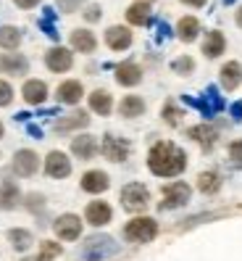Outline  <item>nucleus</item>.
<instances>
[{
    "mask_svg": "<svg viewBox=\"0 0 242 261\" xmlns=\"http://www.w3.org/2000/svg\"><path fill=\"white\" fill-rule=\"evenodd\" d=\"M147 169L156 177H176L187 169V153L169 140H161L147 153Z\"/></svg>",
    "mask_w": 242,
    "mask_h": 261,
    "instance_id": "1",
    "label": "nucleus"
},
{
    "mask_svg": "<svg viewBox=\"0 0 242 261\" xmlns=\"http://www.w3.org/2000/svg\"><path fill=\"white\" fill-rule=\"evenodd\" d=\"M121 206L132 214H140L150 206V190L142 182H129V185L121 188Z\"/></svg>",
    "mask_w": 242,
    "mask_h": 261,
    "instance_id": "2",
    "label": "nucleus"
},
{
    "mask_svg": "<svg viewBox=\"0 0 242 261\" xmlns=\"http://www.w3.org/2000/svg\"><path fill=\"white\" fill-rule=\"evenodd\" d=\"M158 235V222L150 217H137L124 224V238L129 243H150Z\"/></svg>",
    "mask_w": 242,
    "mask_h": 261,
    "instance_id": "3",
    "label": "nucleus"
},
{
    "mask_svg": "<svg viewBox=\"0 0 242 261\" xmlns=\"http://www.w3.org/2000/svg\"><path fill=\"white\" fill-rule=\"evenodd\" d=\"M192 198V188L187 182H171V185L163 188V201H161V208L169 211V208H182L187 206Z\"/></svg>",
    "mask_w": 242,
    "mask_h": 261,
    "instance_id": "4",
    "label": "nucleus"
},
{
    "mask_svg": "<svg viewBox=\"0 0 242 261\" xmlns=\"http://www.w3.org/2000/svg\"><path fill=\"white\" fill-rule=\"evenodd\" d=\"M118 251V245L113 238L108 235H95V238H89L84 245H82V256L84 258H93V261H100L105 256H113Z\"/></svg>",
    "mask_w": 242,
    "mask_h": 261,
    "instance_id": "5",
    "label": "nucleus"
},
{
    "mask_svg": "<svg viewBox=\"0 0 242 261\" xmlns=\"http://www.w3.org/2000/svg\"><path fill=\"white\" fill-rule=\"evenodd\" d=\"M129 150H132L129 140H124V137H116V135H105L103 143H100V153H103L108 161H113V164L127 161V159H129Z\"/></svg>",
    "mask_w": 242,
    "mask_h": 261,
    "instance_id": "6",
    "label": "nucleus"
},
{
    "mask_svg": "<svg viewBox=\"0 0 242 261\" xmlns=\"http://www.w3.org/2000/svg\"><path fill=\"white\" fill-rule=\"evenodd\" d=\"M45 174L53 179H66L71 174V159L60 150H50L45 156Z\"/></svg>",
    "mask_w": 242,
    "mask_h": 261,
    "instance_id": "7",
    "label": "nucleus"
},
{
    "mask_svg": "<svg viewBox=\"0 0 242 261\" xmlns=\"http://www.w3.org/2000/svg\"><path fill=\"white\" fill-rule=\"evenodd\" d=\"M53 229L60 240H77L82 235V219L77 214H60V217L53 222Z\"/></svg>",
    "mask_w": 242,
    "mask_h": 261,
    "instance_id": "8",
    "label": "nucleus"
},
{
    "mask_svg": "<svg viewBox=\"0 0 242 261\" xmlns=\"http://www.w3.org/2000/svg\"><path fill=\"white\" fill-rule=\"evenodd\" d=\"M13 174H19V177H32V174H37V169H40V156L35 150H29V148H24V150H16V156H13Z\"/></svg>",
    "mask_w": 242,
    "mask_h": 261,
    "instance_id": "9",
    "label": "nucleus"
},
{
    "mask_svg": "<svg viewBox=\"0 0 242 261\" xmlns=\"http://www.w3.org/2000/svg\"><path fill=\"white\" fill-rule=\"evenodd\" d=\"M82 190L84 193H93V195H100V193H105L111 188V177L105 174V172H100V169H89V172H84L82 174Z\"/></svg>",
    "mask_w": 242,
    "mask_h": 261,
    "instance_id": "10",
    "label": "nucleus"
},
{
    "mask_svg": "<svg viewBox=\"0 0 242 261\" xmlns=\"http://www.w3.org/2000/svg\"><path fill=\"white\" fill-rule=\"evenodd\" d=\"M45 66H48L50 71H55V74H64L74 66V56L66 48H50L48 53H45Z\"/></svg>",
    "mask_w": 242,
    "mask_h": 261,
    "instance_id": "11",
    "label": "nucleus"
},
{
    "mask_svg": "<svg viewBox=\"0 0 242 261\" xmlns=\"http://www.w3.org/2000/svg\"><path fill=\"white\" fill-rule=\"evenodd\" d=\"M187 100H190V98H187ZM190 103H192V106H195V109H198L203 116H216V114L224 109V100H221V95L216 93L214 87H208L198 100H190Z\"/></svg>",
    "mask_w": 242,
    "mask_h": 261,
    "instance_id": "12",
    "label": "nucleus"
},
{
    "mask_svg": "<svg viewBox=\"0 0 242 261\" xmlns=\"http://www.w3.org/2000/svg\"><path fill=\"white\" fill-rule=\"evenodd\" d=\"M111 217H113V208H111V203H105V201H93V203H87V208H84V219H87V224H93V227L108 224Z\"/></svg>",
    "mask_w": 242,
    "mask_h": 261,
    "instance_id": "13",
    "label": "nucleus"
},
{
    "mask_svg": "<svg viewBox=\"0 0 242 261\" xmlns=\"http://www.w3.org/2000/svg\"><path fill=\"white\" fill-rule=\"evenodd\" d=\"M219 80H221V87L224 90H237L239 85H242V64L239 61H226V64L221 66V71H219Z\"/></svg>",
    "mask_w": 242,
    "mask_h": 261,
    "instance_id": "14",
    "label": "nucleus"
},
{
    "mask_svg": "<svg viewBox=\"0 0 242 261\" xmlns=\"http://www.w3.org/2000/svg\"><path fill=\"white\" fill-rule=\"evenodd\" d=\"M21 203V190L13 179L0 182V211H13Z\"/></svg>",
    "mask_w": 242,
    "mask_h": 261,
    "instance_id": "15",
    "label": "nucleus"
},
{
    "mask_svg": "<svg viewBox=\"0 0 242 261\" xmlns=\"http://www.w3.org/2000/svg\"><path fill=\"white\" fill-rule=\"evenodd\" d=\"M29 71V61L21 53H0V74H26Z\"/></svg>",
    "mask_w": 242,
    "mask_h": 261,
    "instance_id": "16",
    "label": "nucleus"
},
{
    "mask_svg": "<svg viewBox=\"0 0 242 261\" xmlns=\"http://www.w3.org/2000/svg\"><path fill=\"white\" fill-rule=\"evenodd\" d=\"M116 82L121 87H134L142 82V69L137 64H132V61H124V64L116 66Z\"/></svg>",
    "mask_w": 242,
    "mask_h": 261,
    "instance_id": "17",
    "label": "nucleus"
},
{
    "mask_svg": "<svg viewBox=\"0 0 242 261\" xmlns=\"http://www.w3.org/2000/svg\"><path fill=\"white\" fill-rule=\"evenodd\" d=\"M187 137H192L203 150H210L216 145V140H219V132H216V127H210V124H198V127L187 129Z\"/></svg>",
    "mask_w": 242,
    "mask_h": 261,
    "instance_id": "18",
    "label": "nucleus"
},
{
    "mask_svg": "<svg viewBox=\"0 0 242 261\" xmlns=\"http://www.w3.org/2000/svg\"><path fill=\"white\" fill-rule=\"evenodd\" d=\"M55 95L60 103H66V106H77L84 95V90H82V82L77 80H66V82H60L58 90H55Z\"/></svg>",
    "mask_w": 242,
    "mask_h": 261,
    "instance_id": "19",
    "label": "nucleus"
},
{
    "mask_svg": "<svg viewBox=\"0 0 242 261\" xmlns=\"http://www.w3.org/2000/svg\"><path fill=\"white\" fill-rule=\"evenodd\" d=\"M71 153H74L77 159H82V161L95 159V153H98L95 137H93V135H79V137H74V140H71Z\"/></svg>",
    "mask_w": 242,
    "mask_h": 261,
    "instance_id": "20",
    "label": "nucleus"
},
{
    "mask_svg": "<svg viewBox=\"0 0 242 261\" xmlns=\"http://www.w3.org/2000/svg\"><path fill=\"white\" fill-rule=\"evenodd\" d=\"M21 95H24V100L29 106H42L45 98H48V85H45L42 80H29L21 87Z\"/></svg>",
    "mask_w": 242,
    "mask_h": 261,
    "instance_id": "21",
    "label": "nucleus"
},
{
    "mask_svg": "<svg viewBox=\"0 0 242 261\" xmlns=\"http://www.w3.org/2000/svg\"><path fill=\"white\" fill-rule=\"evenodd\" d=\"M105 45H108L111 50H127L132 45V32L127 27H111L105 29Z\"/></svg>",
    "mask_w": 242,
    "mask_h": 261,
    "instance_id": "22",
    "label": "nucleus"
},
{
    "mask_svg": "<svg viewBox=\"0 0 242 261\" xmlns=\"http://www.w3.org/2000/svg\"><path fill=\"white\" fill-rule=\"evenodd\" d=\"M89 124V116L84 111H74L69 116L55 119V132H74V129H84Z\"/></svg>",
    "mask_w": 242,
    "mask_h": 261,
    "instance_id": "23",
    "label": "nucleus"
},
{
    "mask_svg": "<svg viewBox=\"0 0 242 261\" xmlns=\"http://www.w3.org/2000/svg\"><path fill=\"white\" fill-rule=\"evenodd\" d=\"M71 48L79 50V53H95L98 40H95L93 32H87V29H74L71 32Z\"/></svg>",
    "mask_w": 242,
    "mask_h": 261,
    "instance_id": "24",
    "label": "nucleus"
},
{
    "mask_svg": "<svg viewBox=\"0 0 242 261\" xmlns=\"http://www.w3.org/2000/svg\"><path fill=\"white\" fill-rule=\"evenodd\" d=\"M89 109H93L98 116H108L113 111V95L108 90H95L93 95H89Z\"/></svg>",
    "mask_w": 242,
    "mask_h": 261,
    "instance_id": "25",
    "label": "nucleus"
},
{
    "mask_svg": "<svg viewBox=\"0 0 242 261\" xmlns=\"http://www.w3.org/2000/svg\"><path fill=\"white\" fill-rule=\"evenodd\" d=\"M200 35V21L195 19V16H182L179 24H176V37L182 42H192V40H198Z\"/></svg>",
    "mask_w": 242,
    "mask_h": 261,
    "instance_id": "26",
    "label": "nucleus"
},
{
    "mask_svg": "<svg viewBox=\"0 0 242 261\" xmlns=\"http://www.w3.org/2000/svg\"><path fill=\"white\" fill-rule=\"evenodd\" d=\"M118 114L124 119H137L145 114V100L140 95H124V100L118 103Z\"/></svg>",
    "mask_w": 242,
    "mask_h": 261,
    "instance_id": "27",
    "label": "nucleus"
},
{
    "mask_svg": "<svg viewBox=\"0 0 242 261\" xmlns=\"http://www.w3.org/2000/svg\"><path fill=\"white\" fill-rule=\"evenodd\" d=\"M224 48H226V37L221 32L214 29V32L205 35V40H203V56L205 58H219L224 53Z\"/></svg>",
    "mask_w": 242,
    "mask_h": 261,
    "instance_id": "28",
    "label": "nucleus"
},
{
    "mask_svg": "<svg viewBox=\"0 0 242 261\" xmlns=\"http://www.w3.org/2000/svg\"><path fill=\"white\" fill-rule=\"evenodd\" d=\"M127 21L134 27H147L150 24V3H132L127 8Z\"/></svg>",
    "mask_w": 242,
    "mask_h": 261,
    "instance_id": "29",
    "label": "nucleus"
},
{
    "mask_svg": "<svg viewBox=\"0 0 242 261\" xmlns=\"http://www.w3.org/2000/svg\"><path fill=\"white\" fill-rule=\"evenodd\" d=\"M198 190L205 193V195H214L221 190V177L219 172H200L198 174Z\"/></svg>",
    "mask_w": 242,
    "mask_h": 261,
    "instance_id": "30",
    "label": "nucleus"
},
{
    "mask_svg": "<svg viewBox=\"0 0 242 261\" xmlns=\"http://www.w3.org/2000/svg\"><path fill=\"white\" fill-rule=\"evenodd\" d=\"M19 45H21V29H16V27H0V48L16 50Z\"/></svg>",
    "mask_w": 242,
    "mask_h": 261,
    "instance_id": "31",
    "label": "nucleus"
},
{
    "mask_svg": "<svg viewBox=\"0 0 242 261\" xmlns=\"http://www.w3.org/2000/svg\"><path fill=\"white\" fill-rule=\"evenodd\" d=\"M8 240H11V245H13L16 251H26L29 245L35 243L32 232H29V229H21V227H13V229H8Z\"/></svg>",
    "mask_w": 242,
    "mask_h": 261,
    "instance_id": "32",
    "label": "nucleus"
},
{
    "mask_svg": "<svg viewBox=\"0 0 242 261\" xmlns=\"http://www.w3.org/2000/svg\"><path fill=\"white\" fill-rule=\"evenodd\" d=\"M182 116H185V114H182V109H176L174 100H169L163 106V121H166V124H171V127L182 124Z\"/></svg>",
    "mask_w": 242,
    "mask_h": 261,
    "instance_id": "33",
    "label": "nucleus"
},
{
    "mask_svg": "<svg viewBox=\"0 0 242 261\" xmlns=\"http://www.w3.org/2000/svg\"><path fill=\"white\" fill-rule=\"evenodd\" d=\"M171 69H174V74H179V76H187V74L195 71V61H192L190 56H179V58H174Z\"/></svg>",
    "mask_w": 242,
    "mask_h": 261,
    "instance_id": "34",
    "label": "nucleus"
},
{
    "mask_svg": "<svg viewBox=\"0 0 242 261\" xmlns=\"http://www.w3.org/2000/svg\"><path fill=\"white\" fill-rule=\"evenodd\" d=\"M24 206H26L29 211H35V214H40V211L45 208V195H40V193H32V195H26V201H24Z\"/></svg>",
    "mask_w": 242,
    "mask_h": 261,
    "instance_id": "35",
    "label": "nucleus"
},
{
    "mask_svg": "<svg viewBox=\"0 0 242 261\" xmlns=\"http://www.w3.org/2000/svg\"><path fill=\"white\" fill-rule=\"evenodd\" d=\"M40 253H42V256H48V258H55V256L64 253V248H60L58 243H53V240H42V245H40Z\"/></svg>",
    "mask_w": 242,
    "mask_h": 261,
    "instance_id": "36",
    "label": "nucleus"
},
{
    "mask_svg": "<svg viewBox=\"0 0 242 261\" xmlns=\"http://www.w3.org/2000/svg\"><path fill=\"white\" fill-rule=\"evenodd\" d=\"M11 103H13V87L6 80H0V106H11Z\"/></svg>",
    "mask_w": 242,
    "mask_h": 261,
    "instance_id": "37",
    "label": "nucleus"
},
{
    "mask_svg": "<svg viewBox=\"0 0 242 261\" xmlns=\"http://www.w3.org/2000/svg\"><path fill=\"white\" fill-rule=\"evenodd\" d=\"M229 159H232V164H234V166H239V169H242V140H237V143H232V145H229Z\"/></svg>",
    "mask_w": 242,
    "mask_h": 261,
    "instance_id": "38",
    "label": "nucleus"
},
{
    "mask_svg": "<svg viewBox=\"0 0 242 261\" xmlns=\"http://www.w3.org/2000/svg\"><path fill=\"white\" fill-rule=\"evenodd\" d=\"M55 3L64 13H74V11H79V6L84 3V0H55Z\"/></svg>",
    "mask_w": 242,
    "mask_h": 261,
    "instance_id": "39",
    "label": "nucleus"
},
{
    "mask_svg": "<svg viewBox=\"0 0 242 261\" xmlns=\"http://www.w3.org/2000/svg\"><path fill=\"white\" fill-rule=\"evenodd\" d=\"M84 19H87V21H93V24H95V21L100 19V8H98V6H89V8L84 11Z\"/></svg>",
    "mask_w": 242,
    "mask_h": 261,
    "instance_id": "40",
    "label": "nucleus"
},
{
    "mask_svg": "<svg viewBox=\"0 0 242 261\" xmlns=\"http://www.w3.org/2000/svg\"><path fill=\"white\" fill-rule=\"evenodd\" d=\"M19 8H35V6H40V0H13Z\"/></svg>",
    "mask_w": 242,
    "mask_h": 261,
    "instance_id": "41",
    "label": "nucleus"
},
{
    "mask_svg": "<svg viewBox=\"0 0 242 261\" xmlns=\"http://www.w3.org/2000/svg\"><path fill=\"white\" fill-rule=\"evenodd\" d=\"M185 6H192V8H203L205 6V0H182Z\"/></svg>",
    "mask_w": 242,
    "mask_h": 261,
    "instance_id": "42",
    "label": "nucleus"
},
{
    "mask_svg": "<svg viewBox=\"0 0 242 261\" xmlns=\"http://www.w3.org/2000/svg\"><path fill=\"white\" fill-rule=\"evenodd\" d=\"M232 114H234V119H237V121L242 119V103H234V106H232Z\"/></svg>",
    "mask_w": 242,
    "mask_h": 261,
    "instance_id": "43",
    "label": "nucleus"
},
{
    "mask_svg": "<svg viewBox=\"0 0 242 261\" xmlns=\"http://www.w3.org/2000/svg\"><path fill=\"white\" fill-rule=\"evenodd\" d=\"M234 21H237V27H242V6H239L237 13H234Z\"/></svg>",
    "mask_w": 242,
    "mask_h": 261,
    "instance_id": "44",
    "label": "nucleus"
},
{
    "mask_svg": "<svg viewBox=\"0 0 242 261\" xmlns=\"http://www.w3.org/2000/svg\"><path fill=\"white\" fill-rule=\"evenodd\" d=\"M24 261H53V258H48V256H42V253H40V256H32V258H24Z\"/></svg>",
    "mask_w": 242,
    "mask_h": 261,
    "instance_id": "45",
    "label": "nucleus"
},
{
    "mask_svg": "<svg viewBox=\"0 0 242 261\" xmlns=\"http://www.w3.org/2000/svg\"><path fill=\"white\" fill-rule=\"evenodd\" d=\"M3 132H6V127H3V121H0V137H3Z\"/></svg>",
    "mask_w": 242,
    "mask_h": 261,
    "instance_id": "46",
    "label": "nucleus"
},
{
    "mask_svg": "<svg viewBox=\"0 0 242 261\" xmlns=\"http://www.w3.org/2000/svg\"><path fill=\"white\" fill-rule=\"evenodd\" d=\"M142 3H150V0H142Z\"/></svg>",
    "mask_w": 242,
    "mask_h": 261,
    "instance_id": "47",
    "label": "nucleus"
}]
</instances>
